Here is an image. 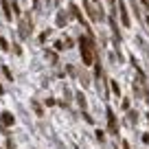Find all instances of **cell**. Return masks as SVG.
Returning a JSON list of instances; mask_svg holds the SVG:
<instances>
[{
	"label": "cell",
	"mask_w": 149,
	"mask_h": 149,
	"mask_svg": "<svg viewBox=\"0 0 149 149\" xmlns=\"http://www.w3.org/2000/svg\"><path fill=\"white\" fill-rule=\"evenodd\" d=\"M107 2H110V7H112V9L116 7V0H107Z\"/></svg>",
	"instance_id": "cell-14"
},
{
	"label": "cell",
	"mask_w": 149,
	"mask_h": 149,
	"mask_svg": "<svg viewBox=\"0 0 149 149\" xmlns=\"http://www.w3.org/2000/svg\"><path fill=\"white\" fill-rule=\"evenodd\" d=\"M118 11H121V22H123V26H130V15H127L125 2H118Z\"/></svg>",
	"instance_id": "cell-5"
},
{
	"label": "cell",
	"mask_w": 149,
	"mask_h": 149,
	"mask_svg": "<svg viewBox=\"0 0 149 149\" xmlns=\"http://www.w3.org/2000/svg\"><path fill=\"white\" fill-rule=\"evenodd\" d=\"M143 140H145V143L149 145V134H143Z\"/></svg>",
	"instance_id": "cell-15"
},
{
	"label": "cell",
	"mask_w": 149,
	"mask_h": 149,
	"mask_svg": "<svg viewBox=\"0 0 149 149\" xmlns=\"http://www.w3.org/2000/svg\"><path fill=\"white\" fill-rule=\"evenodd\" d=\"M147 118H149V116H147Z\"/></svg>",
	"instance_id": "cell-19"
},
{
	"label": "cell",
	"mask_w": 149,
	"mask_h": 149,
	"mask_svg": "<svg viewBox=\"0 0 149 149\" xmlns=\"http://www.w3.org/2000/svg\"><path fill=\"white\" fill-rule=\"evenodd\" d=\"M0 94H2V86H0Z\"/></svg>",
	"instance_id": "cell-17"
},
{
	"label": "cell",
	"mask_w": 149,
	"mask_h": 149,
	"mask_svg": "<svg viewBox=\"0 0 149 149\" xmlns=\"http://www.w3.org/2000/svg\"><path fill=\"white\" fill-rule=\"evenodd\" d=\"M31 103H33V110H35L37 114H40V116H42V105H40V103H37V101H31Z\"/></svg>",
	"instance_id": "cell-9"
},
{
	"label": "cell",
	"mask_w": 149,
	"mask_h": 149,
	"mask_svg": "<svg viewBox=\"0 0 149 149\" xmlns=\"http://www.w3.org/2000/svg\"><path fill=\"white\" fill-rule=\"evenodd\" d=\"M20 35L22 37H29L31 35V18H22V22H20Z\"/></svg>",
	"instance_id": "cell-3"
},
{
	"label": "cell",
	"mask_w": 149,
	"mask_h": 149,
	"mask_svg": "<svg viewBox=\"0 0 149 149\" xmlns=\"http://www.w3.org/2000/svg\"><path fill=\"white\" fill-rule=\"evenodd\" d=\"M79 48H81V59H84V66H92L94 61V46L88 37H81L79 40Z\"/></svg>",
	"instance_id": "cell-1"
},
{
	"label": "cell",
	"mask_w": 149,
	"mask_h": 149,
	"mask_svg": "<svg viewBox=\"0 0 149 149\" xmlns=\"http://www.w3.org/2000/svg\"><path fill=\"white\" fill-rule=\"evenodd\" d=\"M0 118H2V123H5V125H13V121H15L11 112H2V116H0Z\"/></svg>",
	"instance_id": "cell-7"
},
{
	"label": "cell",
	"mask_w": 149,
	"mask_h": 149,
	"mask_svg": "<svg viewBox=\"0 0 149 149\" xmlns=\"http://www.w3.org/2000/svg\"><path fill=\"white\" fill-rule=\"evenodd\" d=\"M0 5H2V11H5V18L11 20L13 15H11V7H9V0H0Z\"/></svg>",
	"instance_id": "cell-6"
},
{
	"label": "cell",
	"mask_w": 149,
	"mask_h": 149,
	"mask_svg": "<svg viewBox=\"0 0 149 149\" xmlns=\"http://www.w3.org/2000/svg\"><path fill=\"white\" fill-rule=\"evenodd\" d=\"M7 149H13V143H11V140H7Z\"/></svg>",
	"instance_id": "cell-16"
},
{
	"label": "cell",
	"mask_w": 149,
	"mask_h": 149,
	"mask_svg": "<svg viewBox=\"0 0 149 149\" xmlns=\"http://www.w3.org/2000/svg\"><path fill=\"white\" fill-rule=\"evenodd\" d=\"M107 127H110V134L116 136L118 134V123H116V114L112 110H107Z\"/></svg>",
	"instance_id": "cell-2"
},
{
	"label": "cell",
	"mask_w": 149,
	"mask_h": 149,
	"mask_svg": "<svg viewBox=\"0 0 149 149\" xmlns=\"http://www.w3.org/2000/svg\"><path fill=\"white\" fill-rule=\"evenodd\" d=\"M145 20H147V24H149V18H145Z\"/></svg>",
	"instance_id": "cell-18"
},
{
	"label": "cell",
	"mask_w": 149,
	"mask_h": 149,
	"mask_svg": "<svg viewBox=\"0 0 149 149\" xmlns=\"http://www.w3.org/2000/svg\"><path fill=\"white\" fill-rule=\"evenodd\" d=\"M70 11H72V15H74V18H77V20H79L81 24H84V29H86V31H88V33L92 31V29H90L88 24H86V20H84V13H81V11L77 9V7H74V5H70Z\"/></svg>",
	"instance_id": "cell-4"
},
{
	"label": "cell",
	"mask_w": 149,
	"mask_h": 149,
	"mask_svg": "<svg viewBox=\"0 0 149 149\" xmlns=\"http://www.w3.org/2000/svg\"><path fill=\"white\" fill-rule=\"evenodd\" d=\"M97 140H99V143H103V140H105V134H103L101 130H97Z\"/></svg>",
	"instance_id": "cell-13"
},
{
	"label": "cell",
	"mask_w": 149,
	"mask_h": 149,
	"mask_svg": "<svg viewBox=\"0 0 149 149\" xmlns=\"http://www.w3.org/2000/svg\"><path fill=\"white\" fill-rule=\"evenodd\" d=\"M110 84H112V92H114V94H121V86H118L116 81H110Z\"/></svg>",
	"instance_id": "cell-8"
},
{
	"label": "cell",
	"mask_w": 149,
	"mask_h": 149,
	"mask_svg": "<svg viewBox=\"0 0 149 149\" xmlns=\"http://www.w3.org/2000/svg\"><path fill=\"white\" fill-rule=\"evenodd\" d=\"M77 99H79V105L86 110V99H84V94H81V92H77Z\"/></svg>",
	"instance_id": "cell-10"
},
{
	"label": "cell",
	"mask_w": 149,
	"mask_h": 149,
	"mask_svg": "<svg viewBox=\"0 0 149 149\" xmlns=\"http://www.w3.org/2000/svg\"><path fill=\"white\" fill-rule=\"evenodd\" d=\"M2 72H5V77H7V79H13V74H11V70L7 68V66H2Z\"/></svg>",
	"instance_id": "cell-11"
},
{
	"label": "cell",
	"mask_w": 149,
	"mask_h": 149,
	"mask_svg": "<svg viewBox=\"0 0 149 149\" xmlns=\"http://www.w3.org/2000/svg\"><path fill=\"white\" fill-rule=\"evenodd\" d=\"M64 22H66V15L59 13V15H57V24H59V26H64Z\"/></svg>",
	"instance_id": "cell-12"
}]
</instances>
